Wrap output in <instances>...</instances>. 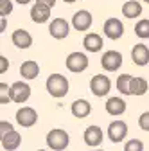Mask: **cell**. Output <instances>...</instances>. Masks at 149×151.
Here are the masks:
<instances>
[{
	"label": "cell",
	"instance_id": "cell-19",
	"mask_svg": "<svg viewBox=\"0 0 149 151\" xmlns=\"http://www.w3.org/2000/svg\"><path fill=\"white\" fill-rule=\"evenodd\" d=\"M20 74H22V78L24 79H36L40 76V65L32 61V60H27L20 65Z\"/></svg>",
	"mask_w": 149,
	"mask_h": 151
},
{
	"label": "cell",
	"instance_id": "cell-35",
	"mask_svg": "<svg viewBox=\"0 0 149 151\" xmlns=\"http://www.w3.org/2000/svg\"><path fill=\"white\" fill-rule=\"evenodd\" d=\"M38 151H47V149H38Z\"/></svg>",
	"mask_w": 149,
	"mask_h": 151
},
{
	"label": "cell",
	"instance_id": "cell-5",
	"mask_svg": "<svg viewBox=\"0 0 149 151\" xmlns=\"http://www.w3.org/2000/svg\"><path fill=\"white\" fill-rule=\"evenodd\" d=\"M122 65V54L119 50H106L101 56V67L106 72H117Z\"/></svg>",
	"mask_w": 149,
	"mask_h": 151
},
{
	"label": "cell",
	"instance_id": "cell-17",
	"mask_svg": "<svg viewBox=\"0 0 149 151\" xmlns=\"http://www.w3.org/2000/svg\"><path fill=\"white\" fill-rule=\"evenodd\" d=\"M104 108H106V111L110 113V115L117 117V115H122V113L126 111V101L122 97H110L106 101Z\"/></svg>",
	"mask_w": 149,
	"mask_h": 151
},
{
	"label": "cell",
	"instance_id": "cell-15",
	"mask_svg": "<svg viewBox=\"0 0 149 151\" xmlns=\"http://www.w3.org/2000/svg\"><path fill=\"white\" fill-rule=\"evenodd\" d=\"M70 111H72V115L74 117H77V119H85L90 115V111H92V104L86 101V99H76L72 103L70 106Z\"/></svg>",
	"mask_w": 149,
	"mask_h": 151
},
{
	"label": "cell",
	"instance_id": "cell-16",
	"mask_svg": "<svg viewBox=\"0 0 149 151\" xmlns=\"http://www.w3.org/2000/svg\"><path fill=\"white\" fill-rule=\"evenodd\" d=\"M49 18H50V7L42 4H34L31 7V20L34 24H45Z\"/></svg>",
	"mask_w": 149,
	"mask_h": 151
},
{
	"label": "cell",
	"instance_id": "cell-21",
	"mask_svg": "<svg viewBox=\"0 0 149 151\" xmlns=\"http://www.w3.org/2000/svg\"><path fill=\"white\" fill-rule=\"evenodd\" d=\"M122 14L126 18H137L142 14V4L137 2V0H128V2L122 6Z\"/></svg>",
	"mask_w": 149,
	"mask_h": 151
},
{
	"label": "cell",
	"instance_id": "cell-24",
	"mask_svg": "<svg viewBox=\"0 0 149 151\" xmlns=\"http://www.w3.org/2000/svg\"><path fill=\"white\" fill-rule=\"evenodd\" d=\"M135 34L140 38V40H147V38H149V20H147V18H142V20L137 22Z\"/></svg>",
	"mask_w": 149,
	"mask_h": 151
},
{
	"label": "cell",
	"instance_id": "cell-36",
	"mask_svg": "<svg viewBox=\"0 0 149 151\" xmlns=\"http://www.w3.org/2000/svg\"><path fill=\"white\" fill-rule=\"evenodd\" d=\"M144 2H147V4H149V0H144Z\"/></svg>",
	"mask_w": 149,
	"mask_h": 151
},
{
	"label": "cell",
	"instance_id": "cell-18",
	"mask_svg": "<svg viewBox=\"0 0 149 151\" xmlns=\"http://www.w3.org/2000/svg\"><path fill=\"white\" fill-rule=\"evenodd\" d=\"M83 45H85V49H86L88 52H99L104 43H102L101 34H97V32H88V34L83 38Z\"/></svg>",
	"mask_w": 149,
	"mask_h": 151
},
{
	"label": "cell",
	"instance_id": "cell-31",
	"mask_svg": "<svg viewBox=\"0 0 149 151\" xmlns=\"http://www.w3.org/2000/svg\"><path fill=\"white\" fill-rule=\"evenodd\" d=\"M36 4H42V6H47V7H54L56 6V0H36Z\"/></svg>",
	"mask_w": 149,
	"mask_h": 151
},
{
	"label": "cell",
	"instance_id": "cell-26",
	"mask_svg": "<svg viewBox=\"0 0 149 151\" xmlns=\"http://www.w3.org/2000/svg\"><path fill=\"white\" fill-rule=\"evenodd\" d=\"M124 151H144V142L138 139H131V140L126 142Z\"/></svg>",
	"mask_w": 149,
	"mask_h": 151
},
{
	"label": "cell",
	"instance_id": "cell-27",
	"mask_svg": "<svg viewBox=\"0 0 149 151\" xmlns=\"http://www.w3.org/2000/svg\"><path fill=\"white\" fill-rule=\"evenodd\" d=\"M13 11V2L11 0H0V16L6 18L7 14H11Z\"/></svg>",
	"mask_w": 149,
	"mask_h": 151
},
{
	"label": "cell",
	"instance_id": "cell-9",
	"mask_svg": "<svg viewBox=\"0 0 149 151\" xmlns=\"http://www.w3.org/2000/svg\"><path fill=\"white\" fill-rule=\"evenodd\" d=\"M31 97V86L24 81H16L11 85V101L13 103H27Z\"/></svg>",
	"mask_w": 149,
	"mask_h": 151
},
{
	"label": "cell",
	"instance_id": "cell-12",
	"mask_svg": "<svg viewBox=\"0 0 149 151\" xmlns=\"http://www.w3.org/2000/svg\"><path fill=\"white\" fill-rule=\"evenodd\" d=\"M102 139H104V133H102V129L99 126H88L85 129V135H83V140L86 146H92V147H95V146H101L102 144Z\"/></svg>",
	"mask_w": 149,
	"mask_h": 151
},
{
	"label": "cell",
	"instance_id": "cell-30",
	"mask_svg": "<svg viewBox=\"0 0 149 151\" xmlns=\"http://www.w3.org/2000/svg\"><path fill=\"white\" fill-rule=\"evenodd\" d=\"M9 68V61H7V58H4V56H2V58H0V72H6Z\"/></svg>",
	"mask_w": 149,
	"mask_h": 151
},
{
	"label": "cell",
	"instance_id": "cell-28",
	"mask_svg": "<svg viewBox=\"0 0 149 151\" xmlns=\"http://www.w3.org/2000/svg\"><path fill=\"white\" fill-rule=\"evenodd\" d=\"M138 128L144 131H149V111H144L138 117Z\"/></svg>",
	"mask_w": 149,
	"mask_h": 151
},
{
	"label": "cell",
	"instance_id": "cell-20",
	"mask_svg": "<svg viewBox=\"0 0 149 151\" xmlns=\"http://www.w3.org/2000/svg\"><path fill=\"white\" fill-rule=\"evenodd\" d=\"M0 140H2V147L6 151H14L18 146L22 144V135H20V131H11V133L4 135V137H0Z\"/></svg>",
	"mask_w": 149,
	"mask_h": 151
},
{
	"label": "cell",
	"instance_id": "cell-11",
	"mask_svg": "<svg viewBox=\"0 0 149 151\" xmlns=\"http://www.w3.org/2000/svg\"><path fill=\"white\" fill-rule=\"evenodd\" d=\"M126 135H128V124L124 122V121H113V122H110V126H108V139L111 140V142H122L124 139H126Z\"/></svg>",
	"mask_w": 149,
	"mask_h": 151
},
{
	"label": "cell",
	"instance_id": "cell-23",
	"mask_svg": "<svg viewBox=\"0 0 149 151\" xmlns=\"http://www.w3.org/2000/svg\"><path fill=\"white\" fill-rule=\"evenodd\" d=\"M149 85H147V79L144 78H133L131 81V96H144L147 92Z\"/></svg>",
	"mask_w": 149,
	"mask_h": 151
},
{
	"label": "cell",
	"instance_id": "cell-29",
	"mask_svg": "<svg viewBox=\"0 0 149 151\" xmlns=\"http://www.w3.org/2000/svg\"><path fill=\"white\" fill-rule=\"evenodd\" d=\"M11 131H14L13 124H9V122H6V121H2V122H0V137H4V135L11 133Z\"/></svg>",
	"mask_w": 149,
	"mask_h": 151
},
{
	"label": "cell",
	"instance_id": "cell-1",
	"mask_svg": "<svg viewBox=\"0 0 149 151\" xmlns=\"http://www.w3.org/2000/svg\"><path fill=\"white\" fill-rule=\"evenodd\" d=\"M45 86H47V92L56 99H61L68 93V79L63 74H50L47 78Z\"/></svg>",
	"mask_w": 149,
	"mask_h": 151
},
{
	"label": "cell",
	"instance_id": "cell-32",
	"mask_svg": "<svg viewBox=\"0 0 149 151\" xmlns=\"http://www.w3.org/2000/svg\"><path fill=\"white\" fill-rule=\"evenodd\" d=\"M14 2H18L20 6H25V4H29V2H31V0H14Z\"/></svg>",
	"mask_w": 149,
	"mask_h": 151
},
{
	"label": "cell",
	"instance_id": "cell-6",
	"mask_svg": "<svg viewBox=\"0 0 149 151\" xmlns=\"http://www.w3.org/2000/svg\"><path fill=\"white\" fill-rule=\"evenodd\" d=\"M16 122L22 128H31L38 122V113L32 106H22L16 111Z\"/></svg>",
	"mask_w": 149,
	"mask_h": 151
},
{
	"label": "cell",
	"instance_id": "cell-7",
	"mask_svg": "<svg viewBox=\"0 0 149 151\" xmlns=\"http://www.w3.org/2000/svg\"><path fill=\"white\" fill-rule=\"evenodd\" d=\"M92 22H94V16H92V13L86 11V9H79L72 16V27L76 31H81V32L88 31L92 27Z\"/></svg>",
	"mask_w": 149,
	"mask_h": 151
},
{
	"label": "cell",
	"instance_id": "cell-3",
	"mask_svg": "<svg viewBox=\"0 0 149 151\" xmlns=\"http://www.w3.org/2000/svg\"><path fill=\"white\" fill-rule=\"evenodd\" d=\"M111 90V81L106 74H95L90 79V92L95 97H104L108 96V92Z\"/></svg>",
	"mask_w": 149,
	"mask_h": 151
},
{
	"label": "cell",
	"instance_id": "cell-34",
	"mask_svg": "<svg viewBox=\"0 0 149 151\" xmlns=\"http://www.w3.org/2000/svg\"><path fill=\"white\" fill-rule=\"evenodd\" d=\"M92 151H104V149H92Z\"/></svg>",
	"mask_w": 149,
	"mask_h": 151
},
{
	"label": "cell",
	"instance_id": "cell-33",
	"mask_svg": "<svg viewBox=\"0 0 149 151\" xmlns=\"http://www.w3.org/2000/svg\"><path fill=\"white\" fill-rule=\"evenodd\" d=\"M63 2H67V4H74V2H77V0H63Z\"/></svg>",
	"mask_w": 149,
	"mask_h": 151
},
{
	"label": "cell",
	"instance_id": "cell-14",
	"mask_svg": "<svg viewBox=\"0 0 149 151\" xmlns=\"http://www.w3.org/2000/svg\"><path fill=\"white\" fill-rule=\"evenodd\" d=\"M11 40H13V43H14L18 49H29V47L32 45V36H31V32L25 31V29H16V31L13 32V36H11Z\"/></svg>",
	"mask_w": 149,
	"mask_h": 151
},
{
	"label": "cell",
	"instance_id": "cell-13",
	"mask_svg": "<svg viewBox=\"0 0 149 151\" xmlns=\"http://www.w3.org/2000/svg\"><path fill=\"white\" fill-rule=\"evenodd\" d=\"M131 60H133L135 65L145 67V65L149 63V49H147V45L137 43V45L131 49Z\"/></svg>",
	"mask_w": 149,
	"mask_h": 151
},
{
	"label": "cell",
	"instance_id": "cell-10",
	"mask_svg": "<svg viewBox=\"0 0 149 151\" xmlns=\"http://www.w3.org/2000/svg\"><path fill=\"white\" fill-rule=\"evenodd\" d=\"M104 34L108 40H119L124 34V24L119 20V18H108L104 22V27H102Z\"/></svg>",
	"mask_w": 149,
	"mask_h": 151
},
{
	"label": "cell",
	"instance_id": "cell-4",
	"mask_svg": "<svg viewBox=\"0 0 149 151\" xmlns=\"http://www.w3.org/2000/svg\"><path fill=\"white\" fill-rule=\"evenodd\" d=\"M65 63H67V68H68L70 72H74V74L85 72V70L88 68V65H90L88 56H86L85 52H70V54L67 56Z\"/></svg>",
	"mask_w": 149,
	"mask_h": 151
},
{
	"label": "cell",
	"instance_id": "cell-25",
	"mask_svg": "<svg viewBox=\"0 0 149 151\" xmlns=\"http://www.w3.org/2000/svg\"><path fill=\"white\" fill-rule=\"evenodd\" d=\"M11 101V86L0 83V104H7Z\"/></svg>",
	"mask_w": 149,
	"mask_h": 151
},
{
	"label": "cell",
	"instance_id": "cell-22",
	"mask_svg": "<svg viewBox=\"0 0 149 151\" xmlns=\"http://www.w3.org/2000/svg\"><path fill=\"white\" fill-rule=\"evenodd\" d=\"M131 81H133V76H129V74H120L117 78L115 85L122 96H131Z\"/></svg>",
	"mask_w": 149,
	"mask_h": 151
},
{
	"label": "cell",
	"instance_id": "cell-8",
	"mask_svg": "<svg viewBox=\"0 0 149 151\" xmlns=\"http://www.w3.org/2000/svg\"><path fill=\"white\" fill-rule=\"evenodd\" d=\"M70 32V25L65 18H54L49 25V34L54 38V40H65Z\"/></svg>",
	"mask_w": 149,
	"mask_h": 151
},
{
	"label": "cell",
	"instance_id": "cell-2",
	"mask_svg": "<svg viewBox=\"0 0 149 151\" xmlns=\"http://www.w3.org/2000/svg\"><path fill=\"white\" fill-rule=\"evenodd\" d=\"M47 146L52 149V151H63L68 147V142H70V137L65 129L61 128H54L50 129L49 133H47Z\"/></svg>",
	"mask_w": 149,
	"mask_h": 151
}]
</instances>
